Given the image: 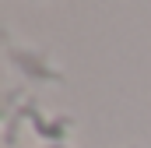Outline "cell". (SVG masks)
<instances>
[{"instance_id": "cell-1", "label": "cell", "mask_w": 151, "mask_h": 148, "mask_svg": "<svg viewBox=\"0 0 151 148\" xmlns=\"http://www.w3.org/2000/svg\"><path fill=\"white\" fill-rule=\"evenodd\" d=\"M46 148H63V145H46Z\"/></svg>"}]
</instances>
